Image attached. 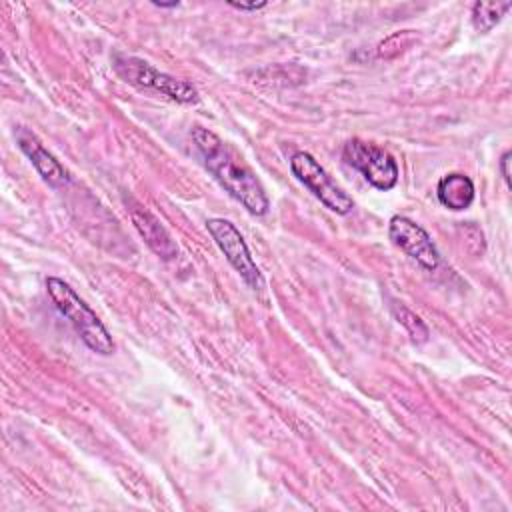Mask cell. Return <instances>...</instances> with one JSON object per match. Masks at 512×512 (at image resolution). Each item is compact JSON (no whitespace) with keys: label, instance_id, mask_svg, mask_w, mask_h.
Segmentation results:
<instances>
[{"label":"cell","instance_id":"6da1fadb","mask_svg":"<svg viewBox=\"0 0 512 512\" xmlns=\"http://www.w3.org/2000/svg\"><path fill=\"white\" fill-rule=\"evenodd\" d=\"M192 140L202 154L208 172L232 198H236L254 216L268 212V196L260 180L228 142L202 126L192 128Z\"/></svg>","mask_w":512,"mask_h":512},{"label":"cell","instance_id":"7a4b0ae2","mask_svg":"<svg viewBox=\"0 0 512 512\" xmlns=\"http://www.w3.org/2000/svg\"><path fill=\"white\" fill-rule=\"evenodd\" d=\"M46 290L58 312L68 318V322L74 326L82 342L98 352V354H112L114 352V342L102 320L96 316V312L60 278H48L46 280Z\"/></svg>","mask_w":512,"mask_h":512},{"label":"cell","instance_id":"3957f363","mask_svg":"<svg viewBox=\"0 0 512 512\" xmlns=\"http://www.w3.org/2000/svg\"><path fill=\"white\" fill-rule=\"evenodd\" d=\"M114 70L120 78H124L128 84L142 88V90H154L178 104H194L198 102V90L192 82L174 78L166 72H160L158 68L150 66L148 62L134 58V56H114Z\"/></svg>","mask_w":512,"mask_h":512},{"label":"cell","instance_id":"277c9868","mask_svg":"<svg viewBox=\"0 0 512 512\" xmlns=\"http://www.w3.org/2000/svg\"><path fill=\"white\" fill-rule=\"evenodd\" d=\"M292 174L332 212L348 214L354 208V200L348 192H344L328 172L318 164V160L308 152H296L290 158Z\"/></svg>","mask_w":512,"mask_h":512},{"label":"cell","instance_id":"5b68a950","mask_svg":"<svg viewBox=\"0 0 512 512\" xmlns=\"http://www.w3.org/2000/svg\"><path fill=\"white\" fill-rule=\"evenodd\" d=\"M344 160L362 172V176L378 190H392L398 182V164L390 152L374 144L352 138L342 148Z\"/></svg>","mask_w":512,"mask_h":512},{"label":"cell","instance_id":"8992f818","mask_svg":"<svg viewBox=\"0 0 512 512\" xmlns=\"http://www.w3.org/2000/svg\"><path fill=\"white\" fill-rule=\"evenodd\" d=\"M206 228H208L210 236L214 238L216 246L222 250V254L230 262V266L242 276V280L252 290L264 288V278H262L240 230L230 220H224V218H210L206 222Z\"/></svg>","mask_w":512,"mask_h":512},{"label":"cell","instance_id":"52a82bcc","mask_svg":"<svg viewBox=\"0 0 512 512\" xmlns=\"http://www.w3.org/2000/svg\"><path fill=\"white\" fill-rule=\"evenodd\" d=\"M390 240L400 246L410 258H414L426 270H436L440 264V252L430 234L406 216H394L388 224Z\"/></svg>","mask_w":512,"mask_h":512},{"label":"cell","instance_id":"ba28073f","mask_svg":"<svg viewBox=\"0 0 512 512\" xmlns=\"http://www.w3.org/2000/svg\"><path fill=\"white\" fill-rule=\"evenodd\" d=\"M130 218H132V224L138 230V234L144 238V242L156 256H160L162 260H174L178 256V246H176L174 238L170 236V232L160 224V220L152 212H148L140 204H132Z\"/></svg>","mask_w":512,"mask_h":512},{"label":"cell","instance_id":"9c48e42d","mask_svg":"<svg viewBox=\"0 0 512 512\" xmlns=\"http://www.w3.org/2000/svg\"><path fill=\"white\" fill-rule=\"evenodd\" d=\"M16 142L20 150L30 158V162L34 164L36 172L42 176L44 182H48L54 188L68 182V172L64 170V166L40 144V140L32 132H28L26 128H18Z\"/></svg>","mask_w":512,"mask_h":512},{"label":"cell","instance_id":"30bf717a","mask_svg":"<svg viewBox=\"0 0 512 512\" xmlns=\"http://www.w3.org/2000/svg\"><path fill=\"white\" fill-rule=\"evenodd\" d=\"M436 196L442 206L460 212L470 208V204L474 202V184L466 174L450 172L438 180Z\"/></svg>","mask_w":512,"mask_h":512},{"label":"cell","instance_id":"8fae6325","mask_svg":"<svg viewBox=\"0 0 512 512\" xmlns=\"http://www.w3.org/2000/svg\"><path fill=\"white\" fill-rule=\"evenodd\" d=\"M512 8V2H474L472 6V26L480 32L486 34L490 32L502 16Z\"/></svg>","mask_w":512,"mask_h":512},{"label":"cell","instance_id":"7c38bea8","mask_svg":"<svg viewBox=\"0 0 512 512\" xmlns=\"http://www.w3.org/2000/svg\"><path fill=\"white\" fill-rule=\"evenodd\" d=\"M392 314H394L396 320L408 330L410 338H412L416 344H422V342L428 340V328H426V324H424L412 310H408L404 304L394 302V304H392Z\"/></svg>","mask_w":512,"mask_h":512},{"label":"cell","instance_id":"4fadbf2b","mask_svg":"<svg viewBox=\"0 0 512 512\" xmlns=\"http://www.w3.org/2000/svg\"><path fill=\"white\" fill-rule=\"evenodd\" d=\"M510 152H504L502 154V158H500V174H502V178H504V182H506V186L510 188Z\"/></svg>","mask_w":512,"mask_h":512},{"label":"cell","instance_id":"5bb4252c","mask_svg":"<svg viewBox=\"0 0 512 512\" xmlns=\"http://www.w3.org/2000/svg\"><path fill=\"white\" fill-rule=\"evenodd\" d=\"M228 6L236 8V10H248V12H254V10H260L266 6V2H252V4H242V2H228Z\"/></svg>","mask_w":512,"mask_h":512},{"label":"cell","instance_id":"9a60e30c","mask_svg":"<svg viewBox=\"0 0 512 512\" xmlns=\"http://www.w3.org/2000/svg\"><path fill=\"white\" fill-rule=\"evenodd\" d=\"M152 4H154V6H160V8H176V6H178L176 0H174V2H158V0H152Z\"/></svg>","mask_w":512,"mask_h":512}]
</instances>
